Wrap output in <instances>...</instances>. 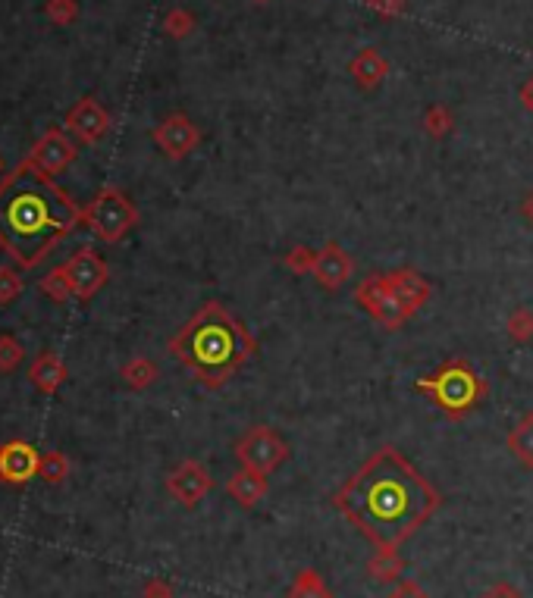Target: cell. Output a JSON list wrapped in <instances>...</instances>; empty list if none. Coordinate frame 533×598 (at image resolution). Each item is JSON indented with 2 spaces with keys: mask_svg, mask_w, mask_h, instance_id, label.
<instances>
[{
  "mask_svg": "<svg viewBox=\"0 0 533 598\" xmlns=\"http://www.w3.org/2000/svg\"><path fill=\"white\" fill-rule=\"evenodd\" d=\"M336 511L377 548H399L443 508V495L399 448L380 445L333 495Z\"/></svg>",
  "mask_w": 533,
  "mask_h": 598,
  "instance_id": "1",
  "label": "cell"
},
{
  "mask_svg": "<svg viewBox=\"0 0 533 598\" xmlns=\"http://www.w3.org/2000/svg\"><path fill=\"white\" fill-rule=\"evenodd\" d=\"M79 223L85 210L29 157L0 179V251L19 270H35Z\"/></svg>",
  "mask_w": 533,
  "mask_h": 598,
  "instance_id": "2",
  "label": "cell"
},
{
  "mask_svg": "<svg viewBox=\"0 0 533 598\" xmlns=\"http://www.w3.org/2000/svg\"><path fill=\"white\" fill-rule=\"evenodd\" d=\"M170 354L204 389H223L254 354L258 339L220 301H204L170 339Z\"/></svg>",
  "mask_w": 533,
  "mask_h": 598,
  "instance_id": "3",
  "label": "cell"
},
{
  "mask_svg": "<svg viewBox=\"0 0 533 598\" xmlns=\"http://www.w3.org/2000/svg\"><path fill=\"white\" fill-rule=\"evenodd\" d=\"M414 392L427 395L449 420H465L486 401V395H490V382H486L465 357H452V361H443L433 373L417 379Z\"/></svg>",
  "mask_w": 533,
  "mask_h": 598,
  "instance_id": "4",
  "label": "cell"
},
{
  "mask_svg": "<svg viewBox=\"0 0 533 598\" xmlns=\"http://www.w3.org/2000/svg\"><path fill=\"white\" fill-rule=\"evenodd\" d=\"M85 226L95 232L101 242L117 245L138 226V207L117 185H101L98 195L85 207Z\"/></svg>",
  "mask_w": 533,
  "mask_h": 598,
  "instance_id": "5",
  "label": "cell"
},
{
  "mask_svg": "<svg viewBox=\"0 0 533 598\" xmlns=\"http://www.w3.org/2000/svg\"><path fill=\"white\" fill-rule=\"evenodd\" d=\"M236 461L248 470H258V473H273V470H280L289 458H292V448L289 442L276 433L273 426H251L245 429V433L239 436L236 442Z\"/></svg>",
  "mask_w": 533,
  "mask_h": 598,
  "instance_id": "6",
  "label": "cell"
},
{
  "mask_svg": "<svg viewBox=\"0 0 533 598\" xmlns=\"http://www.w3.org/2000/svg\"><path fill=\"white\" fill-rule=\"evenodd\" d=\"M355 301H358V307L364 310L370 320H374L377 326H383V329H389V332L402 329L411 320V314L396 301V295L386 289L383 276L361 279L358 289H355Z\"/></svg>",
  "mask_w": 533,
  "mask_h": 598,
  "instance_id": "7",
  "label": "cell"
},
{
  "mask_svg": "<svg viewBox=\"0 0 533 598\" xmlns=\"http://www.w3.org/2000/svg\"><path fill=\"white\" fill-rule=\"evenodd\" d=\"M63 270L69 279V289H73V298L79 301H91L110 279V267L104 263V257L91 248H79L63 263Z\"/></svg>",
  "mask_w": 533,
  "mask_h": 598,
  "instance_id": "8",
  "label": "cell"
},
{
  "mask_svg": "<svg viewBox=\"0 0 533 598\" xmlns=\"http://www.w3.org/2000/svg\"><path fill=\"white\" fill-rule=\"evenodd\" d=\"M151 138H154V145L160 148V154L170 157V160L189 157L198 148V141H201L195 123L185 113H170L167 119H160V123L154 126V132H151Z\"/></svg>",
  "mask_w": 533,
  "mask_h": 598,
  "instance_id": "9",
  "label": "cell"
},
{
  "mask_svg": "<svg viewBox=\"0 0 533 598\" xmlns=\"http://www.w3.org/2000/svg\"><path fill=\"white\" fill-rule=\"evenodd\" d=\"M211 489H214V476L201 461H182L167 476V492L179 501L182 508H195Z\"/></svg>",
  "mask_w": 533,
  "mask_h": 598,
  "instance_id": "10",
  "label": "cell"
},
{
  "mask_svg": "<svg viewBox=\"0 0 533 598\" xmlns=\"http://www.w3.org/2000/svg\"><path fill=\"white\" fill-rule=\"evenodd\" d=\"M355 273V260L349 257V251H345L339 242H327L320 251H317V260H314V279L320 289H327V292H339L345 282L352 279Z\"/></svg>",
  "mask_w": 533,
  "mask_h": 598,
  "instance_id": "11",
  "label": "cell"
},
{
  "mask_svg": "<svg viewBox=\"0 0 533 598\" xmlns=\"http://www.w3.org/2000/svg\"><path fill=\"white\" fill-rule=\"evenodd\" d=\"M76 157H79V151H76L73 141L66 138L63 129H48V132H44V135L35 141V148H32V154H29V160H32L35 166H41L44 173H51V176L63 173L66 166L73 163Z\"/></svg>",
  "mask_w": 533,
  "mask_h": 598,
  "instance_id": "12",
  "label": "cell"
},
{
  "mask_svg": "<svg viewBox=\"0 0 533 598\" xmlns=\"http://www.w3.org/2000/svg\"><path fill=\"white\" fill-rule=\"evenodd\" d=\"M38 467H41V454L35 445L22 439H10L0 445V480L4 483H26L38 473Z\"/></svg>",
  "mask_w": 533,
  "mask_h": 598,
  "instance_id": "13",
  "label": "cell"
},
{
  "mask_svg": "<svg viewBox=\"0 0 533 598\" xmlns=\"http://www.w3.org/2000/svg\"><path fill=\"white\" fill-rule=\"evenodd\" d=\"M66 129L73 132L82 145H95L110 129V116L95 98H82L73 110L66 113Z\"/></svg>",
  "mask_w": 533,
  "mask_h": 598,
  "instance_id": "14",
  "label": "cell"
},
{
  "mask_svg": "<svg viewBox=\"0 0 533 598\" xmlns=\"http://www.w3.org/2000/svg\"><path fill=\"white\" fill-rule=\"evenodd\" d=\"M383 282H386V289L396 295V301L408 310L411 317L417 314V310H424L427 301H430V295H433L430 282L421 273H417V270H411V267L383 273Z\"/></svg>",
  "mask_w": 533,
  "mask_h": 598,
  "instance_id": "15",
  "label": "cell"
},
{
  "mask_svg": "<svg viewBox=\"0 0 533 598\" xmlns=\"http://www.w3.org/2000/svg\"><path fill=\"white\" fill-rule=\"evenodd\" d=\"M226 492L233 501H239L242 508H254V505H261V501L267 498L270 492V483H267V473H258V470H236V473H229V480H226Z\"/></svg>",
  "mask_w": 533,
  "mask_h": 598,
  "instance_id": "16",
  "label": "cell"
},
{
  "mask_svg": "<svg viewBox=\"0 0 533 598\" xmlns=\"http://www.w3.org/2000/svg\"><path fill=\"white\" fill-rule=\"evenodd\" d=\"M29 379L41 395H57V389L66 382V364L57 351H41L29 367Z\"/></svg>",
  "mask_w": 533,
  "mask_h": 598,
  "instance_id": "17",
  "label": "cell"
},
{
  "mask_svg": "<svg viewBox=\"0 0 533 598\" xmlns=\"http://www.w3.org/2000/svg\"><path fill=\"white\" fill-rule=\"evenodd\" d=\"M405 573V561L399 548H377L374 558L367 561V577L374 583H399Z\"/></svg>",
  "mask_w": 533,
  "mask_h": 598,
  "instance_id": "18",
  "label": "cell"
},
{
  "mask_svg": "<svg viewBox=\"0 0 533 598\" xmlns=\"http://www.w3.org/2000/svg\"><path fill=\"white\" fill-rule=\"evenodd\" d=\"M508 451H512V458L524 470H533V411H527L512 426V433H508Z\"/></svg>",
  "mask_w": 533,
  "mask_h": 598,
  "instance_id": "19",
  "label": "cell"
},
{
  "mask_svg": "<svg viewBox=\"0 0 533 598\" xmlns=\"http://www.w3.org/2000/svg\"><path fill=\"white\" fill-rule=\"evenodd\" d=\"M120 376H123V382L132 392H145L157 382L160 367L151 361V357H129V361L120 367Z\"/></svg>",
  "mask_w": 533,
  "mask_h": 598,
  "instance_id": "20",
  "label": "cell"
},
{
  "mask_svg": "<svg viewBox=\"0 0 533 598\" xmlns=\"http://www.w3.org/2000/svg\"><path fill=\"white\" fill-rule=\"evenodd\" d=\"M286 598H333V589L323 583V577L314 567H305V570L295 573Z\"/></svg>",
  "mask_w": 533,
  "mask_h": 598,
  "instance_id": "21",
  "label": "cell"
},
{
  "mask_svg": "<svg viewBox=\"0 0 533 598\" xmlns=\"http://www.w3.org/2000/svg\"><path fill=\"white\" fill-rule=\"evenodd\" d=\"M352 76H355L364 88H370V85H377V82L386 76V63L380 60V54L364 51V54L352 63Z\"/></svg>",
  "mask_w": 533,
  "mask_h": 598,
  "instance_id": "22",
  "label": "cell"
},
{
  "mask_svg": "<svg viewBox=\"0 0 533 598\" xmlns=\"http://www.w3.org/2000/svg\"><path fill=\"white\" fill-rule=\"evenodd\" d=\"M505 332H508V339L518 342V345L533 342V310L530 307H515L512 314L505 317Z\"/></svg>",
  "mask_w": 533,
  "mask_h": 598,
  "instance_id": "23",
  "label": "cell"
},
{
  "mask_svg": "<svg viewBox=\"0 0 533 598\" xmlns=\"http://www.w3.org/2000/svg\"><path fill=\"white\" fill-rule=\"evenodd\" d=\"M38 289H41V295H48L54 304H66L69 298H73V289H69V279H66L63 263H60V267H54L48 276H41Z\"/></svg>",
  "mask_w": 533,
  "mask_h": 598,
  "instance_id": "24",
  "label": "cell"
},
{
  "mask_svg": "<svg viewBox=\"0 0 533 598\" xmlns=\"http://www.w3.org/2000/svg\"><path fill=\"white\" fill-rule=\"evenodd\" d=\"M26 282H22L16 267H0V307H10L13 301L22 298Z\"/></svg>",
  "mask_w": 533,
  "mask_h": 598,
  "instance_id": "25",
  "label": "cell"
},
{
  "mask_svg": "<svg viewBox=\"0 0 533 598\" xmlns=\"http://www.w3.org/2000/svg\"><path fill=\"white\" fill-rule=\"evenodd\" d=\"M314 260H317V251H311L308 245H295L292 251H286L283 267L295 276H308L314 273Z\"/></svg>",
  "mask_w": 533,
  "mask_h": 598,
  "instance_id": "26",
  "label": "cell"
},
{
  "mask_svg": "<svg viewBox=\"0 0 533 598\" xmlns=\"http://www.w3.org/2000/svg\"><path fill=\"white\" fill-rule=\"evenodd\" d=\"M38 476H41V480H48V483H63L66 476H69L66 454H60V451H48V454H44L41 467H38Z\"/></svg>",
  "mask_w": 533,
  "mask_h": 598,
  "instance_id": "27",
  "label": "cell"
},
{
  "mask_svg": "<svg viewBox=\"0 0 533 598\" xmlns=\"http://www.w3.org/2000/svg\"><path fill=\"white\" fill-rule=\"evenodd\" d=\"M26 361V348L16 336H0V373H13Z\"/></svg>",
  "mask_w": 533,
  "mask_h": 598,
  "instance_id": "28",
  "label": "cell"
},
{
  "mask_svg": "<svg viewBox=\"0 0 533 598\" xmlns=\"http://www.w3.org/2000/svg\"><path fill=\"white\" fill-rule=\"evenodd\" d=\"M44 13H48L57 26H69V22L79 16V7H76V0H48V4H44Z\"/></svg>",
  "mask_w": 533,
  "mask_h": 598,
  "instance_id": "29",
  "label": "cell"
},
{
  "mask_svg": "<svg viewBox=\"0 0 533 598\" xmlns=\"http://www.w3.org/2000/svg\"><path fill=\"white\" fill-rule=\"evenodd\" d=\"M424 129H427L433 138H443V135H449V129H452V116H449V110H443V107H433V110L427 113V119H424Z\"/></svg>",
  "mask_w": 533,
  "mask_h": 598,
  "instance_id": "30",
  "label": "cell"
},
{
  "mask_svg": "<svg viewBox=\"0 0 533 598\" xmlns=\"http://www.w3.org/2000/svg\"><path fill=\"white\" fill-rule=\"evenodd\" d=\"M386 598H433L421 583L417 580H399L396 586H392V592Z\"/></svg>",
  "mask_w": 533,
  "mask_h": 598,
  "instance_id": "31",
  "label": "cell"
},
{
  "mask_svg": "<svg viewBox=\"0 0 533 598\" xmlns=\"http://www.w3.org/2000/svg\"><path fill=\"white\" fill-rule=\"evenodd\" d=\"M142 598H173V586H170L167 580L154 577V580H148V583H145V589H142Z\"/></svg>",
  "mask_w": 533,
  "mask_h": 598,
  "instance_id": "32",
  "label": "cell"
},
{
  "mask_svg": "<svg viewBox=\"0 0 533 598\" xmlns=\"http://www.w3.org/2000/svg\"><path fill=\"white\" fill-rule=\"evenodd\" d=\"M189 29H192L189 13H173V16L167 19V32H170V35H185Z\"/></svg>",
  "mask_w": 533,
  "mask_h": 598,
  "instance_id": "33",
  "label": "cell"
},
{
  "mask_svg": "<svg viewBox=\"0 0 533 598\" xmlns=\"http://www.w3.org/2000/svg\"><path fill=\"white\" fill-rule=\"evenodd\" d=\"M480 598H521V592H518L515 586H508V583H499V586H493L490 592H483Z\"/></svg>",
  "mask_w": 533,
  "mask_h": 598,
  "instance_id": "34",
  "label": "cell"
},
{
  "mask_svg": "<svg viewBox=\"0 0 533 598\" xmlns=\"http://www.w3.org/2000/svg\"><path fill=\"white\" fill-rule=\"evenodd\" d=\"M521 217L533 226V188L527 191V195H524V201H521Z\"/></svg>",
  "mask_w": 533,
  "mask_h": 598,
  "instance_id": "35",
  "label": "cell"
},
{
  "mask_svg": "<svg viewBox=\"0 0 533 598\" xmlns=\"http://www.w3.org/2000/svg\"><path fill=\"white\" fill-rule=\"evenodd\" d=\"M521 98H524V107H527V110L533 113V79H530V82L524 85V91H521Z\"/></svg>",
  "mask_w": 533,
  "mask_h": 598,
  "instance_id": "36",
  "label": "cell"
},
{
  "mask_svg": "<svg viewBox=\"0 0 533 598\" xmlns=\"http://www.w3.org/2000/svg\"><path fill=\"white\" fill-rule=\"evenodd\" d=\"M7 176V166H4V157H0V179Z\"/></svg>",
  "mask_w": 533,
  "mask_h": 598,
  "instance_id": "37",
  "label": "cell"
}]
</instances>
